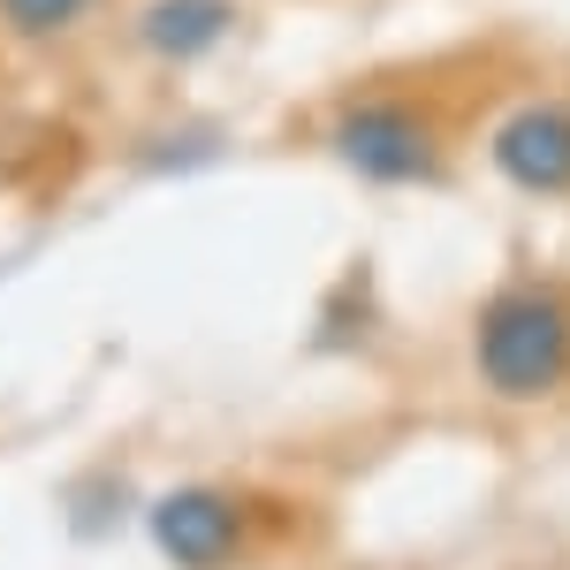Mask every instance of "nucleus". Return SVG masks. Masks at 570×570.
Instances as JSON below:
<instances>
[{
  "label": "nucleus",
  "mask_w": 570,
  "mask_h": 570,
  "mask_svg": "<svg viewBox=\"0 0 570 570\" xmlns=\"http://www.w3.org/2000/svg\"><path fill=\"white\" fill-rule=\"evenodd\" d=\"M472 373L494 403H548L570 389V297L548 282L494 289L472 320Z\"/></svg>",
  "instance_id": "obj_1"
},
{
  "label": "nucleus",
  "mask_w": 570,
  "mask_h": 570,
  "mask_svg": "<svg viewBox=\"0 0 570 570\" xmlns=\"http://www.w3.org/2000/svg\"><path fill=\"white\" fill-rule=\"evenodd\" d=\"M327 153H335L357 183H389V190H411V183H441L449 176L434 115H426L419 99H395V91L343 99L335 122H327Z\"/></svg>",
  "instance_id": "obj_2"
},
{
  "label": "nucleus",
  "mask_w": 570,
  "mask_h": 570,
  "mask_svg": "<svg viewBox=\"0 0 570 570\" xmlns=\"http://www.w3.org/2000/svg\"><path fill=\"white\" fill-rule=\"evenodd\" d=\"M145 540L176 570H236L252 548V502L228 487H168L145 518Z\"/></svg>",
  "instance_id": "obj_3"
},
{
  "label": "nucleus",
  "mask_w": 570,
  "mask_h": 570,
  "mask_svg": "<svg viewBox=\"0 0 570 570\" xmlns=\"http://www.w3.org/2000/svg\"><path fill=\"white\" fill-rule=\"evenodd\" d=\"M487 168L525 198H570V99H525L487 130Z\"/></svg>",
  "instance_id": "obj_4"
},
{
  "label": "nucleus",
  "mask_w": 570,
  "mask_h": 570,
  "mask_svg": "<svg viewBox=\"0 0 570 570\" xmlns=\"http://www.w3.org/2000/svg\"><path fill=\"white\" fill-rule=\"evenodd\" d=\"M228 31H236V0H145L137 8V46L168 69H190V61L220 53Z\"/></svg>",
  "instance_id": "obj_5"
},
{
  "label": "nucleus",
  "mask_w": 570,
  "mask_h": 570,
  "mask_svg": "<svg viewBox=\"0 0 570 570\" xmlns=\"http://www.w3.org/2000/svg\"><path fill=\"white\" fill-rule=\"evenodd\" d=\"M91 0H0V23L16 39H61L69 23H85Z\"/></svg>",
  "instance_id": "obj_6"
}]
</instances>
